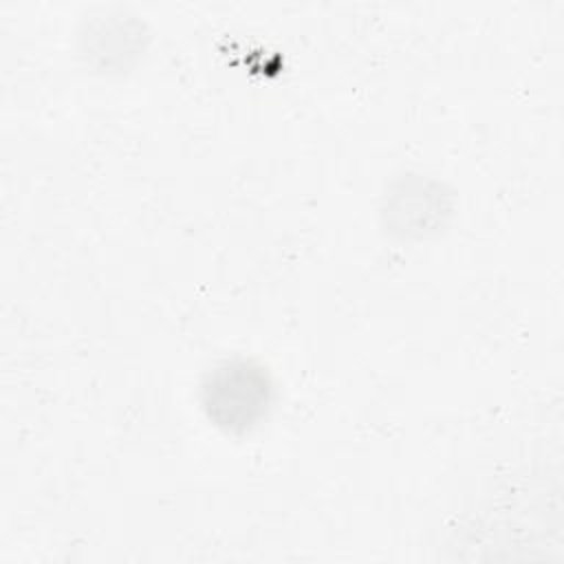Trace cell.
Returning <instances> with one entry per match:
<instances>
[{"instance_id":"1","label":"cell","mask_w":564,"mask_h":564,"mask_svg":"<svg viewBox=\"0 0 564 564\" xmlns=\"http://www.w3.org/2000/svg\"><path fill=\"white\" fill-rule=\"evenodd\" d=\"M207 394V405L216 414H225L229 408L225 423L245 425L251 423L267 403V383L264 377L249 366H227L214 377Z\"/></svg>"}]
</instances>
